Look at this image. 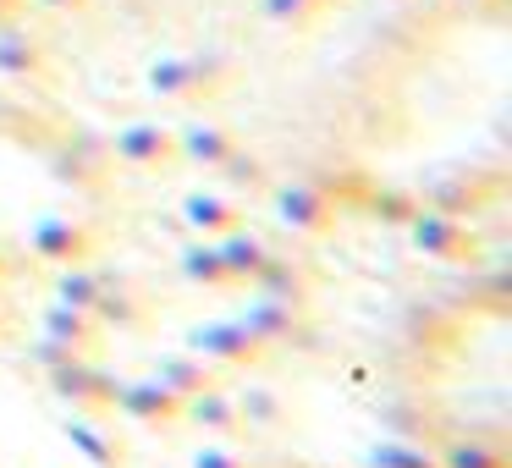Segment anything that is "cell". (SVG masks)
<instances>
[{
	"label": "cell",
	"mask_w": 512,
	"mask_h": 468,
	"mask_svg": "<svg viewBox=\"0 0 512 468\" xmlns=\"http://www.w3.org/2000/svg\"><path fill=\"white\" fill-rule=\"evenodd\" d=\"M105 292V270L94 265H61L56 276V303H72V309H89L94 314V298Z\"/></svg>",
	"instance_id": "ac0fdd59"
},
{
	"label": "cell",
	"mask_w": 512,
	"mask_h": 468,
	"mask_svg": "<svg viewBox=\"0 0 512 468\" xmlns=\"http://www.w3.org/2000/svg\"><path fill=\"white\" fill-rule=\"evenodd\" d=\"M369 210H375L380 221H391V226H408L413 215H419V199H408V193H375Z\"/></svg>",
	"instance_id": "603a6c76"
},
{
	"label": "cell",
	"mask_w": 512,
	"mask_h": 468,
	"mask_svg": "<svg viewBox=\"0 0 512 468\" xmlns=\"http://www.w3.org/2000/svg\"><path fill=\"white\" fill-rule=\"evenodd\" d=\"M270 204H276V221L292 226L298 237L336 232V215H342V204L320 182H281V188H270Z\"/></svg>",
	"instance_id": "7a4b0ae2"
},
{
	"label": "cell",
	"mask_w": 512,
	"mask_h": 468,
	"mask_svg": "<svg viewBox=\"0 0 512 468\" xmlns=\"http://www.w3.org/2000/svg\"><path fill=\"white\" fill-rule=\"evenodd\" d=\"M364 463H369V468H441V463H435V452L413 446L408 435H402V441H375V446L364 452Z\"/></svg>",
	"instance_id": "ffe728a7"
},
{
	"label": "cell",
	"mask_w": 512,
	"mask_h": 468,
	"mask_svg": "<svg viewBox=\"0 0 512 468\" xmlns=\"http://www.w3.org/2000/svg\"><path fill=\"white\" fill-rule=\"evenodd\" d=\"M182 419H188V424H199V430H221V435H232L237 424H243V419H237V402L226 397L221 386L182 397Z\"/></svg>",
	"instance_id": "9a60e30c"
},
{
	"label": "cell",
	"mask_w": 512,
	"mask_h": 468,
	"mask_svg": "<svg viewBox=\"0 0 512 468\" xmlns=\"http://www.w3.org/2000/svg\"><path fill=\"white\" fill-rule=\"evenodd\" d=\"M237 320H243L248 331L259 336V342H270V347L281 342V347H303V353L314 347V331L303 325V309H292V303H276V298H265V292H259V298H248Z\"/></svg>",
	"instance_id": "52a82bcc"
},
{
	"label": "cell",
	"mask_w": 512,
	"mask_h": 468,
	"mask_svg": "<svg viewBox=\"0 0 512 468\" xmlns=\"http://www.w3.org/2000/svg\"><path fill=\"white\" fill-rule=\"evenodd\" d=\"M28 358H34L39 369H56V364H67V358H72V347L56 342V336H39V342H28Z\"/></svg>",
	"instance_id": "d4e9b609"
},
{
	"label": "cell",
	"mask_w": 512,
	"mask_h": 468,
	"mask_svg": "<svg viewBox=\"0 0 512 468\" xmlns=\"http://www.w3.org/2000/svg\"><path fill=\"white\" fill-rule=\"evenodd\" d=\"M226 155H237L232 138L215 133V127H188V133L177 138V160H188V166H221Z\"/></svg>",
	"instance_id": "d6986e66"
},
{
	"label": "cell",
	"mask_w": 512,
	"mask_h": 468,
	"mask_svg": "<svg viewBox=\"0 0 512 468\" xmlns=\"http://www.w3.org/2000/svg\"><path fill=\"white\" fill-rule=\"evenodd\" d=\"M215 171H226V177H232L237 188H248V193H265V188H270V182H265V171H259L254 160H237V155H226Z\"/></svg>",
	"instance_id": "cb8c5ba5"
},
{
	"label": "cell",
	"mask_w": 512,
	"mask_h": 468,
	"mask_svg": "<svg viewBox=\"0 0 512 468\" xmlns=\"http://www.w3.org/2000/svg\"><path fill=\"white\" fill-rule=\"evenodd\" d=\"M45 336H56V342H67L72 353H94L105 336V325L94 320L89 309H72V303H50L45 309Z\"/></svg>",
	"instance_id": "4fadbf2b"
},
{
	"label": "cell",
	"mask_w": 512,
	"mask_h": 468,
	"mask_svg": "<svg viewBox=\"0 0 512 468\" xmlns=\"http://www.w3.org/2000/svg\"><path fill=\"white\" fill-rule=\"evenodd\" d=\"M111 149L127 160V166H144V171H160V166H171V160H177V138H171L160 122H133V127H122Z\"/></svg>",
	"instance_id": "ba28073f"
},
{
	"label": "cell",
	"mask_w": 512,
	"mask_h": 468,
	"mask_svg": "<svg viewBox=\"0 0 512 468\" xmlns=\"http://www.w3.org/2000/svg\"><path fill=\"white\" fill-rule=\"evenodd\" d=\"M111 413H122V419H133V424H182V397L171 386H160L155 375L116 380Z\"/></svg>",
	"instance_id": "8992f818"
},
{
	"label": "cell",
	"mask_w": 512,
	"mask_h": 468,
	"mask_svg": "<svg viewBox=\"0 0 512 468\" xmlns=\"http://www.w3.org/2000/svg\"><path fill=\"white\" fill-rule=\"evenodd\" d=\"M94 320L111 325V331H122V336H144L149 331V303L133 298V292H122V276L105 270V292L94 298Z\"/></svg>",
	"instance_id": "9c48e42d"
},
{
	"label": "cell",
	"mask_w": 512,
	"mask_h": 468,
	"mask_svg": "<svg viewBox=\"0 0 512 468\" xmlns=\"http://www.w3.org/2000/svg\"><path fill=\"white\" fill-rule=\"evenodd\" d=\"M0 331H6V303H0Z\"/></svg>",
	"instance_id": "4316f807"
},
{
	"label": "cell",
	"mask_w": 512,
	"mask_h": 468,
	"mask_svg": "<svg viewBox=\"0 0 512 468\" xmlns=\"http://www.w3.org/2000/svg\"><path fill=\"white\" fill-rule=\"evenodd\" d=\"M254 292H265V298H276V303H292V309H309L314 281H309V270L292 265L287 254H270L265 270L254 276Z\"/></svg>",
	"instance_id": "30bf717a"
},
{
	"label": "cell",
	"mask_w": 512,
	"mask_h": 468,
	"mask_svg": "<svg viewBox=\"0 0 512 468\" xmlns=\"http://www.w3.org/2000/svg\"><path fill=\"white\" fill-rule=\"evenodd\" d=\"M50 375V391H56L61 402H72V408H83V413H111V397H116V375L111 369H100V364H89V353H72L67 364H56V369H45Z\"/></svg>",
	"instance_id": "277c9868"
},
{
	"label": "cell",
	"mask_w": 512,
	"mask_h": 468,
	"mask_svg": "<svg viewBox=\"0 0 512 468\" xmlns=\"http://www.w3.org/2000/svg\"><path fill=\"white\" fill-rule=\"evenodd\" d=\"M177 270L193 281V287H232V276H226V259H221V248H215V237H193V243L177 254Z\"/></svg>",
	"instance_id": "2e32d148"
},
{
	"label": "cell",
	"mask_w": 512,
	"mask_h": 468,
	"mask_svg": "<svg viewBox=\"0 0 512 468\" xmlns=\"http://www.w3.org/2000/svg\"><path fill=\"white\" fill-rule=\"evenodd\" d=\"M182 221H188V232H199V237H221V232H232V226H243V210H237L232 199H215V193H188L182 199Z\"/></svg>",
	"instance_id": "5bb4252c"
},
{
	"label": "cell",
	"mask_w": 512,
	"mask_h": 468,
	"mask_svg": "<svg viewBox=\"0 0 512 468\" xmlns=\"http://www.w3.org/2000/svg\"><path fill=\"white\" fill-rule=\"evenodd\" d=\"M237 419H248L254 430H276V424H281V397H276V391H265V386H248L243 402H237Z\"/></svg>",
	"instance_id": "7402d4cb"
},
{
	"label": "cell",
	"mask_w": 512,
	"mask_h": 468,
	"mask_svg": "<svg viewBox=\"0 0 512 468\" xmlns=\"http://www.w3.org/2000/svg\"><path fill=\"white\" fill-rule=\"evenodd\" d=\"M188 468H248V463H243L237 452H226V446H199Z\"/></svg>",
	"instance_id": "484cf974"
},
{
	"label": "cell",
	"mask_w": 512,
	"mask_h": 468,
	"mask_svg": "<svg viewBox=\"0 0 512 468\" xmlns=\"http://www.w3.org/2000/svg\"><path fill=\"white\" fill-rule=\"evenodd\" d=\"M408 237H413V248H419V254L446 259V265L474 259V232H468L457 215H446V210H424V204H419V215L408 221Z\"/></svg>",
	"instance_id": "5b68a950"
},
{
	"label": "cell",
	"mask_w": 512,
	"mask_h": 468,
	"mask_svg": "<svg viewBox=\"0 0 512 468\" xmlns=\"http://www.w3.org/2000/svg\"><path fill=\"white\" fill-rule=\"evenodd\" d=\"M221 375H226V369L204 364L199 353H155V380H160V386H171L177 397H193V391L221 386Z\"/></svg>",
	"instance_id": "8fae6325"
},
{
	"label": "cell",
	"mask_w": 512,
	"mask_h": 468,
	"mask_svg": "<svg viewBox=\"0 0 512 468\" xmlns=\"http://www.w3.org/2000/svg\"><path fill=\"white\" fill-rule=\"evenodd\" d=\"M215 248H221V259H226V276H232V287H254V276L265 270V259H270V248L259 243L254 232H243V226L221 232V237H215Z\"/></svg>",
	"instance_id": "7c38bea8"
},
{
	"label": "cell",
	"mask_w": 512,
	"mask_h": 468,
	"mask_svg": "<svg viewBox=\"0 0 512 468\" xmlns=\"http://www.w3.org/2000/svg\"><path fill=\"white\" fill-rule=\"evenodd\" d=\"M188 353H199L215 369H259L270 358V342H259L243 320H210L188 331Z\"/></svg>",
	"instance_id": "6da1fadb"
},
{
	"label": "cell",
	"mask_w": 512,
	"mask_h": 468,
	"mask_svg": "<svg viewBox=\"0 0 512 468\" xmlns=\"http://www.w3.org/2000/svg\"><path fill=\"white\" fill-rule=\"evenodd\" d=\"M435 463L441 468H512L507 452H501V446H485V441H452Z\"/></svg>",
	"instance_id": "44dd1931"
},
{
	"label": "cell",
	"mask_w": 512,
	"mask_h": 468,
	"mask_svg": "<svg viewBox=\"0 0 512 468\" xmlns=\"http://www.w3.org/2000/svg\"><path fill=\"white\" fill-rule=\"evenodd\" d=\"M28 254L45 259V265H89L94 254H100V237H94L89 221H72V215H45V221H34V232H28Z\"/></svg>",
	"instance_id": "3957f363"
},
{
	"label": "cell",
	"mask_w": 512,
	"mask_h": 468,
	"mask_svg": "<svg viewBox=\"0 0 512 468\" xmlns=\"http://www.w3.org/2000/svg\"><path fill=\"white\" fill-rule=\"evenodd\" d=\"M67 441L78 446V452L89 457L94 468H127L122 441H116V435H105L100 424H94V419H83V413H78V419H67Z\"/></svg>",
	"instance_id": "e0dca14e"
}]
</instances>
